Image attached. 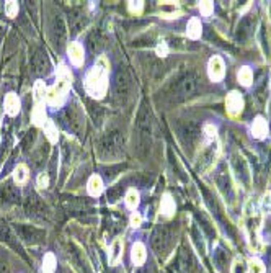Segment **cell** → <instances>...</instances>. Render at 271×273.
Returning a JSON list of instances; mask_svg holds the SVG:
<instances>
[{"label":"cell","instance_id":"15","mask_svg":"<svg viewBox=\"0 0 271 273\" xmlns=\"http://www.w3.org/2000/svg\"><path fill=\"white\" fill-rule=\"evenodd\" d=\"M237 80H239V83L243 85V87H250L253 83V71L249 66L240 67L239 72H237Z\"/></svg>","mask_w":271,"mask_h":273},{"label":"cell","instance_id":"26","mask_svg":"<svg viewBox=\"0 0 271 273\" xmlns=\"http://www.w3.org/2000/svg\"><path fill=\"white\" fill-rule=\"evenodd\" d=\"M36 185L39 186V188H48V186H49V177H48L46 172H41L36 177Z\"/></svg>","mask_w":271,"mask_h":273},{"label":"cell","instance_id":"3","mask_svg":"<svg viewBox=\"0 0 271 273\" xmlns=\"http://www.w3.org/2000/svg\"><path fill=\"white\" fill-rule=\"evenodd\" d=\"M71 85H72V74H71L69 69H67V66L64 62H61L59 64V69H57L56 83L51 89H48L46 103L49 107H54V108L61 107L67 98V93H69Z\"/></svg>","mask_w":271,"mask_h":273},{"label":"cell","instance_id":"12","mask_svg":"<svg viewBox=\"0 0 271 273\" xmlns=\"http://www.w3.org/2000/svg\"><path fill=\"white\" fill-rule=\"evenodd\" d=\"M31 119H33V124L43 128L48 121V115H46V108L44 103H36L35 108H33V113H31Z\"/></svg>","mask_w":271,"mask_h":273},{"label":"cell","instance_id":"24","mask_svg":"<svg viewBox=\"0 0 271 273\" xmlns=\"http://www.w3.org/2000/svg\"><path fill=\"white\" fill-rule=\"evenodd\" d=\"M5 13L10 16V18H13V16L18 13V4L12 2V0H10V2H7L5 4Z\"/></svg>","mask_w":271,"mask_h":273},{"label":"cell","instance_id":"27","mask_svg":"<svg viewBox=\"0 0 271 273\" xmlns=\"http://www.w3.org/2000/svg\"><path fill=\"white\" fill-rule=\"evenodd\" d=\"M129 224H131V227H139L141 224H142V216H141V213H138V211H134L132 215H131V218H129Z\"/></svg>","mask_w":271,"mask_h":273},{"label":"cell","instance_id":"18","mask_svg":"<svg viewBox=\"0 0 271 273\" xmlns=\"http://www.w3.org/2000/svg\"><path fill=\"white\" fill-rule=\"evenodd\" d=\"M13 180H15V183H18V185L27 182L28 180V167L25 164L16 165L15 170H13Z\"/></svg>","mask_w":271,"mask_h":273},{"label":"cell","instance_id":"6","mask_svg":"<svg viewBox=\"0 0 271 273\" xmlns=\"http://www.w3.org/2000/svg\"><path fill=\"white\" fill-rule=\"evenodd\" d=\"M67 56H69L71 62L77 67H80L83 64V61H85V51H83V46L77 41L69 45V48H67Z\"/></svg>","mask_w":271,"mask_h":273},{"label":"cell","instance_id":"25","mask_svg":"<svg viewBox=\"0 0 271 273\" xmlns=\"http://www.w3.org/2000/svg\"><path fill=\"white\" fill-rule=\"evenodd\" d=\"M128 8H129L131 13L139 15L144 10V2H141V0H138V2H128Z\"/></svg>","mask_w":271,"mask_h":273},{"label":"cell","instance_id":"13","mask_svg":"<svg viewBox=\"0 0 271 273\" xmlns=\"http://www.w3.org/2000/svg\"><path fill=\"white\" fill-rule=\"evenodd\" d=\"M160 213L165 218H172L175 213V200L172 198L170 193H165L162 196V201H160Z\"/></svg>","mask_w":271,"mask_h":273},{"label":"cell","instance_id":"4","mask_svg":"<svg viewBox=\"0 0 271 273\" xmlns=\"http://www.w3.org/2000/svg\"><path fill=\"white\" fill-rule=\"evenodd\" d=\"M208 75L213 82H221L225 75V64L221 56H213L208 62Z\"/></svg>","mask_w":271,"mask_h":273},{"label":"cell","instance_id":"11","mask_svg":"<svg viewBox=\"0 0 271 273\" xmlns=\"http://www.w3.org/2000/svg\"><path fill=\"white\" fill-rule=\"evenodd\" d=\"M105 190V183H103V178L100 175H92L88 178V183H87V192L92 195V196H100Z\"/></svg>","mask_w":271,"mask_h":273},{"label":"cell","instance_id":"23","mask_svg":"<svg viewBox=\"0 0 271 273\" xmlns=\"http://www.w3.org/2000/svg\"><path fill=\"white\" fill-rule=\"evenodd\" d=\"M205 136L208 141H214L217 136V128L214 124H206L205 126Z\"/></svg>","mask_w":271,"mask_h":273},{"label":"cell","instance_id":"19","mask_svg":"<svg viewBox=\"0 0 271 273\" xmlns=\"http://www.w3.org/2000/svg\"><path fill=\"white\" fill-rule=\"evenodd\" d=\"M33 93H35V100L36 103H44L46 100V93H48V89L43 80H36L35 87H33Z\"/></svg>","mask_w":271,"mask_h":273},{"label":"cell","instance_id":"2","mask_svg":"<svg viewBox=\"0 0 271 273\" xmlns=\"http://www.w3.org/2000/svg\"><path fill=\"white\" fill-rule=\"evenodd\" d=\"M108 75H109V62L105 56H101L93 64L92 69L85 75V90L92 98H103L108 90Z\"/></svg>","mask_w":271,"mask_h":273},{"label":"cell","instance_id":"14","mask_svg":"<svg viewBox=\"0 0 271 273\" xmlns=\"http://www.w3.org/2000/svg\"><path fill=\"white\" fill-rule=\"evenodd\" d=\"M201 33H202V27H201V22L196 16H193V18L188 22L186 25V35L191 39H199L201 38Z\"/></svg>","mask_w":271,"mask_h":273},{"label":"cell","instance_id":"29","mask_svg":"<svg viewBox=\"0 0 271 273\" xmlns=\"http://www.w3.org/2000/svg\"><path fill=\"white\" fill-rule=\"evenodd\" d=\"M269 80H271V75H269Z\"/></svg>","mask_w":271,"mask_h":273},{"label":"cell","instance_id":"9","mask_svg":"<svg viewBox=\"0 0 271 273\" xmlns=\"http://www.w3.org/2000/svg\"><path fill=\"white\" fill-rule=\"evenodd\" d=\"M269 133V128H268V123H266V119L263 116H257L255 119H253V123H252V134H253V138H257V139H265L266 136Z\"/></svg>","mask_w":271,"mask_h":273},{"label":"cell","instance_id":"16","mask_svg":"<svg viewBox=\"0 0 271 273\" xmlns=\"http://www.w3.org/2000/svg\"><path fill=\"white\" fill-rule=\"evenodd\" d=\"M124 203H126V206H128L129 209H132V211L138 209L139 203H141V195H139V192L136 190V188H129L128 192H126Z\"/></svg>","mask_w":271,"mask_h":273},{"label":"cell","instance_id":"7","mask_svg":"<svg viewBox=\"0 0 271 273\" xmlns=\"http://www.w3.org/2000/svg\"><path fill=\"white\" fill-rule=\"evenodd\" d=\"M123 250H124V242L121 237H116L115 241L109 245V255H108V260H109V265H118V263L121 262L123 259Z\"/></svg>","mask_w":271,"mask_h":273},{"label":"cell","instance_id":"20","mask_svg":"<svg viewBox=\"0 0 271 273\" xmlns=\"http://www.w3.org/2000/svg\"><path fill=\"white\" fill-rule=\"evenodd\" d=\"M43 130H44V134H46V138L49 139V142L56 144L57 139H59V131H57L56 124H54L53 121H51V119H48L46 124L43 126Z\"/></svg>","mask_w":271,"mask_h":273},{"label":"cell","instance_id":"28","mask_svg":"<svg viewBox=\"0 0 271 273\" xmlns=\"http://www.w3.org/2000/svg\"><path fill=\"white\" fill-rule=\"evenodd\" d=\"M155 53H157V56H160V57H165V56L168 54V46H167L165 41H160V43H159L157 48H155Z\"/></svg>","mask_w":271,"mask_h":273},{"label":"cell","instance_id":"1","mask_svg":"<svg viewBox=\"0 0 271 273\" xmlns=\"http://www.w3.org/2000/svg\"><path fill=\"white\" fill-rule=\"evenodd\" d=\"M261 223H263L261 208L257 203L249 201L243 208V231H245V236H247L250 249L253 252H260L263 249V241H261Z\"/></svg>","mask_w":271,"mask_h":273},{"label":"cell","instance_id":"17","mask_svg":"<svg viewBox=\"0 0 271 273\" xmlns=\"http://www.w3.org/2000/svg\"><path fill=\"white\" fill-rule=\"evenodd\" d=\"M56 257L53 252H48L43 259V265H41V273H54L56 271Z\"/></svg>","mask_w":271,"mask_h":273},{"label":"cell","instance_id":"10","mask_svg":"<svg viewBox=\"0 0 271 273\" xmlns=\"http://www.w3.org/2000/svg\"><path fill=\"white\" fill-rule=\"evenodd\" d=\"M147 259V250H146V245L142 242H136L131 247V260L134 265H142L144 262Z\"/></svg>","mask_w":271,"mask_h":273},{"label":"cell","instance_id":"5","mask_svg":"<svg viewBox=\"0 0 271 273\" xmlns=\"http://www.w3.org/2000/svg\"><path fill=\"white\" fill-rule=\"evenodd\" d=\"M225 110L231 116H237L243 110V98L237 90H232L225 98Z\"/></svg>","mask_w":271,"mask_h":273},{"label":"cell","instance_id":"21","mask_svg":"<svg viewBox=\"0 0 271 273\" xmlns=\"http://www.w3.org/2000/svg\"><path fill=\"white\" fill-rule=\"evenodd\" d=\"M247 270H249V273H265V271H266V270H265L263 260L258 259V257H252V259L249 260Z\"/></svg>","mask_w":271,"mask_h":273},{"label":"cell","instance_id":"8","mask_svg":"<svg viewBox=\"0 0 271 273\" xmlns=\"http://www.w3.org/2000/svg\"><path fill=\"white\" fill-rule=\"evenodd\" d=\"M4 108H5V113L10 115V116H16L20 113L21 101H20L18 97H16V93H13V92L7 93L5 100H4Z\"/></svg>","mask_w":271,"mask_h":273},{"label":"cell","instance_id":"22","mask_svg":"<svg viewBox=\"0 0 271 273\" xmlns=\"http://www.w3.org/2000/svg\"><path fill=\"white\" fill-rule=\"evenodd\" d=\"M199 12L202 16H211L214 12V5L213 2H201L199 4Z\"/></svg>","mask_w":271,"mask_h":273}]
</instances>
